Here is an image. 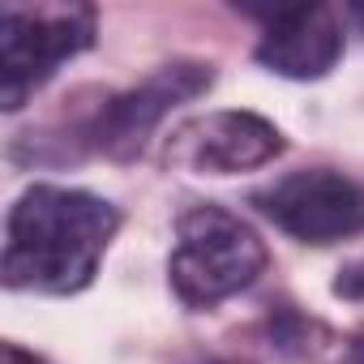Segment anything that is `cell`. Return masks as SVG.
I'll return each mask as SVG.
<instances>
[{
	"mask_svg": "<svg viewBox=\"0 0 364 364\" xmlns=\"http://www.w3.org/2000/svg\"><path fill=\"white\" fill-rule=\"evenodd\" d=\"M116 228L120 210L86 189H26L5 228V287L39 296L82 291L95 279Z\"/></svg>",
	"mask_w": 364,
	"mask_h": 364,
	"instance_id": "1",
	"label": "cell"
},
{
	"mask_svg": "<svg viewBox=\"0 0 364 364\" xmlns=\"http://www.w3.org/2000/svg\"><path fill=\"white\" fill-rule=\"evenodd\" d=\"M266 270L262 236L232 210L202 202L176 219V249L167 262L171 291L189 309H215L257 283Z\"/></svg>",
	"mask_w": 364,
	"mask_h": 364,
	"instance_id": "2",
	"label": "cell"
},
{
	"mask_svg": "<svg viewBox=\"0 0 364 364\" xmlns=\"http://www.w3.org/2000/svg\"><path fill=\"white\" fill-rule=\"evenodd\" d=\"M95 43L86 5H5L0 9V107L18 112L65 60Z\"/></svg>",
	"mask_w": 364,
	"mask_h": 364,
	"instance_id": "3",
	"label": "cell"
},
{
	"mask_svg": "<svg viewBox=\"0 0 364 364\" xmlns=\"http://www.w3.org/2000/svg\"><path fill=\"white\" fill-rule=\"evenodd\" d=\"M253 206L266 219H274V228H283L304 245H334L364 232V189L326 167L274 180L270 189L253 198Z\"/></svg>",
	"mask_w": 364,
	"mask_h": 364,
	"instance_id": "4",
	"label": "cell"
},
{
	"mask_svg": "<svg viewBox=\"0 0 364 364\" xmlns=\"http://www.w3.org/2000/svg\"><path fill=\"white\" fill-rule=\"evenodd\" d=\"M215 86V69L202 65V60H171V65H159L141 86L107 99L95 116V146L112 159H133L146 137L159 129V120L180 107V103H189L198 95H206Z\"/></svg>",
	"mask_w": 364,
	"mask_h": 364,
	"instance_id": "5",
	"label": "cell"
},
{
	"mask_svg": "<svg viewBox=\"0 0 364 364\" xmlns=\"http://www.w3.org/2000/svg\"><path fill=\"white\" fill-rule=\"evenodd\" d=\"M274 154H283V133L257 112H210L185 129H176L167 146L171 163L189 171H206V176L253 171V167H266Z\"/></svg>",
	"mask_w": 364,
	"mask_h": 364,
	"instance_id": "6",
	"label": "cell"
},
{
	"mask_svg": "<svg viewBox=\"0 0 364 364\" xmlns=\"http://www.w3.org/2000/svg\"><path fill=\"white\" fill-rule=\"evenodd\" d=\"M343 56L338 14L326 5H287L266 14V35L257 43V65L279 77L313 82L326 77Z\"/></svg>",
	"mask_w": 364,
	"mask_h": 364,
	"instance_id": "7",
	"label": "cell"
},
{
	"mask_svg": "<svg viewBox=\"0 0 364 364\" xmlns=\"http://www.w3.org/2000/svg\"><path fill=\"white\" fill-rule=\"evenodd\" d=\"M5 364H43V360H39V355H31V351H22V347H14V343H9V347H5Z\"/></svg>",
	"mask_w": 364,
	"mask_h": 364,
	"instance_id": "8",
	"label": "cell"
},
{
	"mask_svg": "<svg viewBox=\"0 0 364 364\" xmlns=\"http://www.w3.org/2000/svg\"><path fill=\"white\" fill-rule=\"evenodd\" d=\"M360 18H364V14H360Z\"/></svg>",
	"mask_w": 364,
	"mask_h": 364,
	"instance_id": "9",
	"label": "cell"
}]
</instances>
